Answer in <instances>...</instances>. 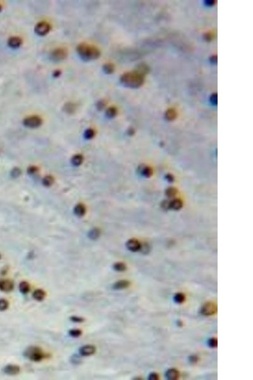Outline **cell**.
Masks as SVG:
<instances>
[{
    "label": "cell",
    "mask_w": 253,
    "mask_h": 380,
    "mask_svg": "<svg viewBox=\"0 0 253 380\" xmlns=\"http://www.w3.org/2000/svg\"><path fill=\"white\" fill-rule=\"evenodd\" d=\"M77 51L81 59L85 62L97 60L101 55L99 50L92 44L82 43L77 46Z\"/></svg>",
    "instance_id": "cell-1"
},
{
    "label": "cell",
    "mask_w": 253,
    "mask_h": 380,
    "mask_svg": "<svg viewBox=\"0 0 253 380\" xmlns=\"http://www.w3.org/2000/svg\"><path fill=\"white\" fill-rule=\"evenodd\" d=\"M43 124L42 119L37 115H32L24 119V126L30 129H35L40 127Z\"/></svg>",
    "instance_id": "cell-4"
},
{
    "label": "cell",
    "mask_w": 253,
    "mask_h": 380,
    "mask_svg": "<svg viewBox=\"0 0 253 380\" xmlns=\"http://www.w3.org/2000/svg\"><path fill=\"white\" fill-rule=\"evenodd\" d=\"M77 105L73 102H68L63 106V110L68 114H73L77 110Z\"/></svg>",
    "instance_id": "cell-12"
},
{
    "label": "cell",
    "mask_w": 253,
    "mask_h": 380,
    "mask_svg": "<svg viewBox=\"0 0 253 380\" xmlns=\"http://www.w3.org/2000/svg\"><path fill=\"white\" fill-rule=\"evenodd\" d=\"M8 302L5 299H0V311H4L8 308Z\"/></svg>",
    "instance_id": "cell-30"
},
{
    "label": "cell",
    "mask_w": 253,
    "mask_h": 380,
    "mask_svg": "<svg viewBox=\"0 0 253 380\" xmlns=\"http://www.w3.org/2000/svg\"><path fill=\"white\" fill-rule=\"evenodd\" d=\"M170 205H171V207L173 208L179 209L182 206V203L179 200H175L173 201Z\"/></svg>",
    "instance_id": "cell-33"
},
{
    "label": "cell",
    "mask_w": 253,
    "mask_h": 380,
    "mask_svg": "<svg viewBox=\"0 0 253 380\" xmlns=\"http://www.w3.org/2000/svg\"><path fill=\"white\" fill-rule=\"evenodd\" d=\"M96 350V347L94 345H86L80 348L79 352L81 356L87 357L94 354Z\"/></svg>",
    "instance_id": "cell-8"
},
{
    "label": "cell",
    "mask_w": 253,
    "mask_h": 380,
    "mask_svg": "<svg viewBox=\"0 0 253 380\" xmlns=\"http://www.w3.org/2000/svg\"><path fill=\"white\" fill-rule=\"evenodd\" d=\"M1 10H2V7L1 6V4H0V12L1 11Z\"/></svg>",
    "instance_id": "cell-47"
},
{
    "label": "cell",
    "mask_w": 253,
    "mask_h": 380,
    "mask_svg": "<svg viewBox=\"0 0 253 380\" xmlns=\"http://www.w3.org/2000/svg\"><path fill=\"white\" fill-rule=\"evenodd\" d=\"M185 300V297L183 293H178L174 296V301L177 303H183Z\"/></svg>",
    "instance_id": "cell-29"
},
{
    "label": "cell",
    "mask_w": 253,
    "mask_h": 380,
    "mask_svg": "<svg viewBox=\"0 0 253 380\" xmlns=\"http://www.w3.org/2000/svg\"><path fill=\"white\" fill-rule=\"evenodd\" d=\"M134 129H128V134H129V135H133V134H134Z\"/></svg>",
    "instance_id": "cell-46"
},
{
    "label": "cell",
    "mask_w": 253,
    "mask_h": 380,
    "mask_svg": "<svg viewBox=\"0 0 253 380\" xmlns=\"http://www.w3.org/2000/svg\"><path fill=\"white\" fill-rule=\"evenodd\" d=\"M37 168L35 167H33V166L32 167H30L28 169V171H27L28 173L30 174H34L35 172H37Z\"/></svg>",
    "instance_id": "cell-41"
},
{
    "label": "cell",
    "mask_w": 253,
    "mask_h": 380,
    "mask_svg": "<svg viewBox=\"0 0 253 380\" xmlns=\"http://www.w3.org/2000/svg\"><path fill=\"white\" fill-rule=\"evenodd\" d=\"M208 345L211 348H216L217 347V345H218L217 339L214 338H210L209 340H208Z\"/></svg>",
    "instance_id": "cell-35"
},
{
    "label": "cell",
    "mask_w": 253,
    "mask_h": 380,
    "mask_svg": "<svg viewBox=\"0 0 253 380\" xmlns=\"http://www.w3.org/2000/svg\"><path fill=\"white\" fill-rule=\"evenodd\" d=\"M106 105V102L103 100L98 101L96 105V109L98 110H102L103 109H104V108H105Z\"/></svg>",
    "instance_id": "cell-32"
},
{
    "label": "cell",
    "mask_w": 253,
    "mask_h": 380,
    "mask_svg": "<svg viewBox=\"0 0 253 380\" xmlns=\"http://www.w3.org/2000/svg\"><path fill=\"white\" fill-rule=\"evenodd\" d=\"M14 284L9 279H3L0 281V290L3 292H10L12 291Z\"/></svg>",
    "instance_id": "cell-10"
},
{
    "label": "cell",
    "mask_w": 253,
    "mask_h": 380,
    "mask_svg": "<svg viewBox=\"0 0 253 380\" xmlns=\"http://www.w3.org/2000/svg\"><path fill=\"white\" fill-rule=\"evenodd\" d=\"M204 39H205L208 42L211 41L213 39L212 34L211 33H206L205 35H204Z\"/></svg>",
    "instance_id": "cell-37"
},
{
    "label": "cell",
    "mask_w": 253,
    "mask_h": 380,
    "mask_svg": "<svg viewBox=\"0 0 253 380\" xmlns=\"http://www.w3.org/2000/svg\"><path fill=\"white\" fill-rule=\"evenodd\" d=\"M177 117V112L174 109H168L165 113V118L168 120H174Z\"/></svg>",
    "instance_id": "cell-20"
},
{
    "label": "cell",
    "mask_w": 253,
    "mask_h": 380,
    "mask_svg": "<svg viewBox=\"0 0 253 380\" xmlns=\"http://www.w3.org/2000/svg\"><path fill=\"white\" fill-rule=\"evenodd\" d=\"M74 213L78 217H82L86 214V207L82 204H78L74 208Z\"/></svg>",
    "instance_id": "cell-17"
},
{
    "label": "cell",
    "mask_w": 253,
    "mask_h": 380,
    "mask_svg": "<svg viewBox=\"0 0 253 380\" xmlns=\"http://www.w3.org/2000/svg\"><path fill=\"white\" fill-rule=\"evenodd\" d=\"M179 376V373L175 369H168L166 373V377L167 379L170 380H174L178 379Z\"/></svg>",
    "instance_id": "cell-16"
},
{
    "label": "cell",
    "mask_w": 253,
    "mask_h": 380,
    "mask_svg": "<svg viewBox=\"0 0 253 380\" xmlns=\"http://www.w3.org/2000/svg\"><path fill=\"white\" fill-rule=\"evenodd\" d=\"M24 356L31 361L39 363L44 359L48 358L50 355L44 352L41 348L36 346L27 347L24 352Z\"/></svg>",
    "instance_id": "cell-3"
},
{
    "label": "cell",
    "mask_w": 253,
    "mask_h": 380,
    "mask_svg": "<svg viewBox=\"0 0 253 380\" xmlns=\"http://www.w3.org/2000/svg\"><path fill=\"white\" fill-rule=\"evenodd\" d=\"M46 296V293L45 291L41 290V289H37L35 290L34 292L32 294V297L36 301L38 302H41L43 301L44 298H45Z\"/></svg>",
    "instance_id": "cell-14"
},
{
    "label": "cell",
    "mask_w": 253,
    "mask_h": 380,
    "mask_svg": "<svg viewBox=\"0 0 253 380\" xmlns=\"http://www.w3.org/2000/svg\"><path fill=\"white\" fill-rule=\"evenodd\" d=\"M103 70L105 74H112L115 70V67L112 64L107 63L103 66Z\"/></svg>",
    "instance_id": "cell-21"
},
{
    "label": "cell",
    "mask_w": 253,
    "mask_h": 380,
    "mask_svg": "<svg viewBox=\"0 0 253 380\" xmlns=\"http://www.w3.org/2000/svg\"><path fill=\"white\" fill-rule=\"evenodd\" d=\"M167 193L168 196H174V195L176 193V191L174 188L170 187V188L167 190Z\"/></svg>",
    "instance_id": "cell-39"
},
{
    "label": "cell",
    "mask_w": 253,
    "mask_h": 380,
    "mask_svg": "<svg viewBox=\"0 0 253 380\" xmlns=\"http://www.w3.org/2000/svg\"><path fill=\"white\" fill-rule=\"evenodd\" d=\"M210 101L212 104V105H216L217 103H218V96H217V94L214 93L210 97Z\"/></svg>",
    "instance_id": "cell-36"
},
{
    "label": "cell",
    "mask_w": 253,
    "mask_h": 380,
    "mask_svg": "<svg viewBox=\"0 0 253 380\" xmlns=\"http://www.w3.org/2000/svg\"><path fill=\"white\" fill-rule=\"evenodd\" d=\"M70 319L71 321H72L75 323H83L84 320H85L83 317H79V316H72L70 317Z\"/></svg>",
    "instance_id": "cell-34"
},
{
    "label": "cell",
    "mask_w": 253,
    "mask_h": 380,
    "mask_svg": "<svg viewBox=\"0 0 253 380\" xmlns=\"http://www.w3.org/2000/svg\"><path fill=\"white\" fill-rule=\"evenodd\" d=\"M205 3L206 4L207 6L211 7L213 5H214V4H215V1H212V0H208V1H205Z\"/></svg>",
    "instance_id": "cell-44"
},
{
    "label": "cell",
    "mask_w": 253,
    "mask_h": 380,
    "mask_svg": "<svg viewBox=\"0 0 253 380\" xmlns=\"http://www.w3.org/2000/svg\"><path fill=\"white\" fill-rule=\"evenodd\" d=\"M217 311V306L213 302H207L204 305L201 310V314L204 316H209L215 314Z\"/></svg>",
    "instance_id": "cell-7"
},
{
    "label": "cell",
    "mask_w": 253,
    "mask_h": 380,
    "mask_svg": "<svg viewBox=\"0 0 253 380\" xmlns=\"http://www.w3.org/2000/svg\"><path fill=\"white\" fill-rule=\"evenodd\" d=\"M22 44V39L18 36H13L8 39V45L12 48H19Z\"/></svg>",
    "instance_id": "cell-11"
},
{
    "label": "cell",
    "mask_w": 253,
    "mask_h": 380,
    "mask_svg": "<svg viewBox=\"0 0 253 380\" xmlns=\"http://www.w3.org/2000/svg\"><path fill=\"white\" fill-rule=\"evenodd\" d=\"M88 235L90 239L92 240H95L99 238V236L100 235V231L98 229H97V228H94V229H91L89 231Z\"/></svg>",
    "instance_id": "cell-23"
},
{
    "label": "cell",
    "mask_w": 253,
    "mask_h": 380,
    "mask_svg": "<svg viewBox=\"0 0 253 380\" xmlns=\"http://www.w3.org/2000/svg\"><path fill=\"white\" fill-rule=\"evenodd\" d=\"M136 71H137V72H138L139 73H140L141 74L143 75L144 76L148 72L149 68H148V67L146 65H145V64H141V65H139L138 66V67H137Z\"/></svg>",
    "instance_id": "cell-25"
},
{
    "label": "cell",
    "mask_w": 253,
    "mask_h": 380,
    "mask_svg": "<svg viewBox=\"0 0 253 380\" xmlns=\"http://www.w3.org/2000/svg\"><path fill=\"white\" fill-rule=\"evenodd\" d=\"M120 80L123 86L129 88H138L143 84L144 76L135 70L123 74Z\"/></svg>",
    "instance_id": "cell-2"
},
{
    "label": "cell",
    "mask_w": 253,
    "mask_h": 380,
    "mask_svg": "<svg viewBox=\"0 0 253 380\" xmlns=\"http://www.w3.org/2000/svg\"><path fill=\"white\" fill-rule=\"evenodd\" d=\"M54 182V179L51 176H47L43 179V184L46 187L51 186Z\"/></svg>",
    "instance_id": "cell-27"
},
{
    "label": "cell",
    "mask_w": 253,
    "mask_h": 380,
    "mask_svg": "<svg viewBox=\"0 0 253 380\" xmlns=\"http://www.w3.org/2000/svg\"><path fill=\"white\" fill-rule=\"evenodd\" d=\"M61 71H60V70H55V72H53V77H54L55 78H58V77H60V76L61 75Z\"/></svg>",
    "instance_id": "cell-42"
},
{
    "label": "cell",
    "mask_w": 253,
    "mask_h": 380,
    "mask_svg": "<svg viewBox=\"0 0 253 380\" xmlns=\"http://www.w3.org/2000/svg\"><path fill=\"white\" fill-rule=\"evenodd\" d=\"M149 379L151 380H156L158 379V375L155 373H151L149 376Z\"/></svg>",
    "instance_id": "cell-40"
},
{
    "label": "cell",
    "mask_w": 253,
    "mask_h": 380,
    "mask_svg": "<svg viewBox=\"0 0 253 380\" xmlns=\"http://www.w3.org/2000/svg\"><path fill=\"white\" fill-rule=\"evenodd\" d=\"M117 114V109L116 107L111 106L106 111V117L109 119H113Z\"/></svg>",
    "instance_id": "cell-19"
},
{
    "label": "cell",
    "mask_w": 253,
    "mask_h": 380,
    "mask_svg": "<svg viewBox=\"0 0 253 380\" xmlns=\"http://www.w3.org/2000/svg\"><path fill=\"white\" fill-rule=\"evenodd\" d=\"M113 269L117 272H123L127 269V267L125 263L122 262L115 263L113 266Z\"/></svg>",
    "instance_id": "cell-24"
},
{
    "label": "cell",
    "mask_w": 253,
    "mask_h": 380,
    "mask_svg": "<svg viewBox=\"0 0 253 380\" xmlns=\"http://www.w3.org/2000/svg\"><path fill=\"white\" fill-rule=\"evenodd\" d=\"M197 360V357L196 356H192L190 357V361L191 362V363H196Z\"/></svg>",
    "instance_id": "cell-45"
},
{
    "label": "cell",
    "mask_w": 253,
    "mask_h": 380,
    "mask_svg": "<svg viewBox=\"0 0 253 380\" xmlns=\"http://www.w3.org/2000/svg\"><path fill=\"white\" fill-rule=\"evenodd\" d=\"M30 290V284L27 281H22L19 284V290L22 294H27Z\"/></svg>",
    "instance_id": "cell-18"
},
{
    "label": "cell",
    "mask_w": 253,
    "mask_h": 380,
    "mask_svg": "<svg viewBox=\"0 0 253 380\" xmlns=\"http://www.w3.org/2000/svg\"><path fill=\"white\" fill-rule=\"evenodd\" d=\"M0 258H1V255H0Z\"/></svg>",
    "instance_id": "cell-48"
},
{
    "label": "cell",
    "mask_w": 253,
    "mask_h": 380,
    "mask_svg": "<svg viewBox=\"0 0 253 380\" xmlns=\"http://www.w3.org/2000/svg\"><path fill=\"white\" fill-rule=\"evenodd\" d=\"M21 175V170L19 168H14L11 171V176L13 178H17Z\"/></svg>",
    "instance_id": "cell-31"
},
{
    "label": "cell",
    "mask_w": 253,
    "mask_h": 380,
    "mask_svg": "<svg viewBox=\"0 0 253 380\" xmlns=\"http://www.w3.org/2000/svg\"><path fill=\"white\" fill-rule=\"evenodd\" d=\"M83 156L81 155H76L72 159V164L75 166H79L83 162Z\"/></svg>",
    "instance_id": "cell-22"
},
{
    "label": "cell",
    "mask_w": 253,
    "mask_h": 380,
    "mask_svg": "<svg viewBox=\"0 0 253 380\" xmlns=\"http://www.w3.org/2000/svg\"><path fill=\"white\" fill-rule=\"evenodd\" d=\"M142 170H143V174H144V176H150L151 174V169H149L148 167L143 168Z\"/></svg>",
    "instance_id": "cell-38"
},
{
    "label": "cell",
    "mask_w": 253,
    "mask_h": 380,
    "mask_svg": "<svg viewBox=\"0 0 253 380\" xmlns=\"http://www.w3.org/2000/svg\"><path fill=\"white\" fill-rule=\"evenodd\" d=\"M217 61H218V59H217V56L216 55L212 56L210 58V62H211V63H212V64H216L217 63Z\"/></svg>",
    "instance_id": "cell-43"
},
{
    "label": "cell",
    "mask_w": 253,
    "mask_h": 380,
    "mask_svg": "<svg viewBox=\"0 0 253 380\" xmlns=\"http://www.w3.org/2000/svg\"><path fill=\"white\" fill-rule=\"evenodd\" d=\"M130 286V282L127 280H120L115 283L113 285V289L114 290H123L128 288Z\"/></svg>",
    "instance_id": "cell-15"
},
{
    "label": "cell",
    "mask_w": 253,
    "mask_h": 380,
    "mask_svg": "<svg viewBox=\"0 0 253 380\" xmlns=\"http://www.w3.org/2000/svg\"><path fill=\"white\" fill-rule=\"evenodd\" d=\"M68 56V51L64 48H58L53 50L50 55L51 59L55 62L63 61Z\"/></svg>",
    "instance_id": "cell-5"
},
{
    "label": "cell",
    "mask_w": 253,
    "mask_h": 380,
    "mask_svg": "<svg viewBox=\"0 0 253 380\" xmlns=\"http://www.w3.org/2000/svg\"><path fill=\"white\" fill-rule=\"evenodd\" d=\"M95 136V132L92 129H87V130L84 132V136L86 140H91L94 138Z\"/></svg>",
    "instance_id": "cell-28"
},
{
    "label": "cell",
    "mask_w": 253,
    "mask_h": 380,
    "mask_svg": "<svg viewBox=\"0 0 253 380\" xmlns=\"http://www.w3.org/2000/svg\"><path fill=\"white\" fill-rule=\"evenodd\" d=\"M3 372L10 376H15L20 372V368L19 366L15 364H8L3 368Z\"/></svg>",
    "instance_id": "cell-9"
},
{
    "label": "cell",
    "mask_w": 253,
    "mask_h": 380,
    "mask_svg": "<svg viewBox=\"0 0 253 380\" xmlns=\"http://www.w3.org/2000/svg\"><path fill=\"white\" fill-rule=\"evenodd\" d=\"M51 30V25L47 22H40L35 26L34 31L36 34L40 36H44L48 34Z\"/></svg>",
    "instance_id": "cell-6"
},
{
    "label": "cell",
    "mask_w": 253,
    "mask_h": 380,
    "mask_svg": "<svg viewBox=\"0 0 253 380\" xmlns=\"http://www.w3.org/2000/svg\"><path fill=\"white\" fill-rule=\"evenodd\" d=\"M127 248L132 252H137L140 250L141 245L138 241L136 240H130L126 244Z\"/></svg>",
    "instance_id": "cell-13"
},
{
    "label": "cell",
    "mask_w": 253,
    "mask_h": 380,
    "mask_svg": "<svg viewBox=\"0 0 253 380\" xmlns=\"http://www.w3.org/2000/svg\"><path fill=\"white\" fill-rule=\"evenodd\" d=\"M68 334L70 337L73 338H79L82 335V332L79 329H72L69 331Z\"/></svg>",
    "instance_id": "cell-26"
}]
</instances>
